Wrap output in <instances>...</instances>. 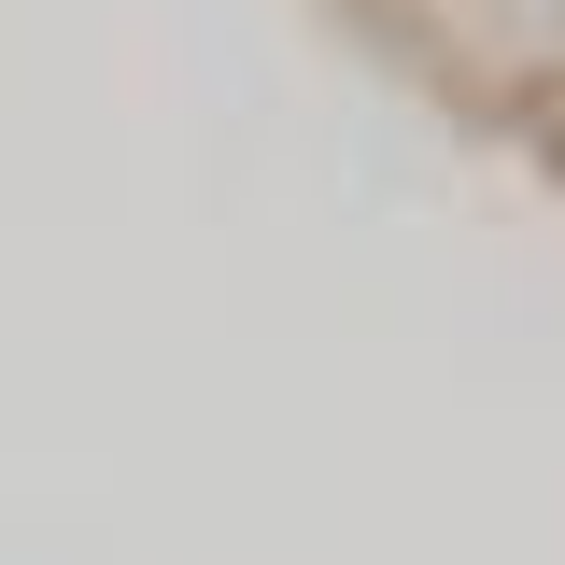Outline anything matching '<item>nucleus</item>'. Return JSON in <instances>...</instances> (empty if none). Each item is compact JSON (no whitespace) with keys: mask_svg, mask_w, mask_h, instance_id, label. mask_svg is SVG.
Returning a JSON list of instances; mask_svg holds the SVG:
<instances>
[{"mask_svg":"<svg viewBox=\"0 0 565 565\" xmlns=\"http://www.w3.org/2000/svg\"><path fill=\"white\" fill-rule=\"evenodd\" d=\"M382 43L509 128H565V0H367Z\"/></svg>","mask_w":565,"mask_h":565,"instance_id":"1","label":"nucleus"}]
</instances>
